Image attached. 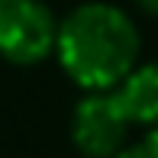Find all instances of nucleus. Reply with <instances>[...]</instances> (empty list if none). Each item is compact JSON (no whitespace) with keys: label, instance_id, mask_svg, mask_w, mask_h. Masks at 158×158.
Wrapping results in <instances>:
<instances>
[{"label":"nucleus","instance_id":"20e7f679","mask_svg":"<svg viewBox=\"0 0 158 158\" xmlns=\"http://www.w3.org/2000/svg\"><path fill=\"white\" fill-rule=\"evenodd\" d=\"M132 126L158 129V61L135 64V71L116 87Z\"/></svg>","mask_w":158,"mask_h":158},{"label":"nucleus","instance_id":"423d86ee","mask_svg":"<svg viewBox=\"0 0 158 158\" xmlns=\"http://www.w3.org/2000/svg\"><path fill=\"white\" fill-rule=\"evenodd\" d=\"M135 6H139L145 16H158V0H135Z\"/></svg>","mask_w":158,"mask_h":158},{"label":"nucleus","instance_id":"f257e3e1","mask_svg":"<svg viewBox=\"0 0 158 158\" xmlns=\"http://www.w3.org/2000/svg\"><path fill=\"white\" fill-rule=\"evenodd\" d=\"M139 29L126 10L103 0L81 3L58 26L61 71L81 90H116L139 64Z\"/></svg>","mask_w":158,"mask_h":158},{"label":"nucleus","instance_id":"f03ea898","mask_svg":"<svg viewBox=\"0 0 158 158\" xmlns=\"http://www.w3.org/2000/svg\"><path fill=\"white\" fill-rule=\"evenodd\" d=\"M55 13L42 0H0V58L10 64H39L58 45Z\"/></svg>","mask_w":158,"mask_h":158},{"label":"nucleus","instance_id":"39448f33","mask_svg":"<svg viewBox=\"0 0 158 158\" xmlns=\"http://www.w3.org/2000/svg\"><path fill=\"white\" fill-rule=\"evenodd\" d=\"M113 158H158V129H145L139 139H132Z\"/></svg>","mask_w":158,"mask_h":158},{"label":"nucleus","instance_id":"7ed1b4c3","mask_svg":"<svg viewBox=\"0 0 158 158\" xmlns=\"http://www.w3.org/2000/svg\"><path fill=\"white\" fill-rule=\"evenodd\" d=\"M129 119L116 90H90L71 113V142L84 158H113L129 145Z\"/></svg>","mask_w":158,"mask_h":158}]
</instances>
